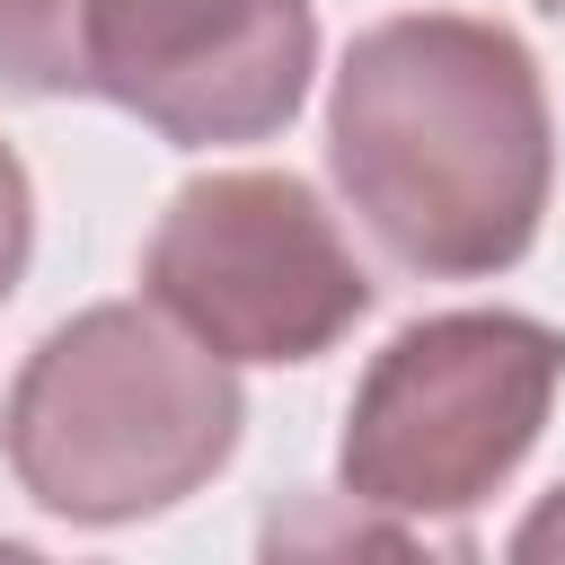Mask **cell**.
Listing matches in <instances>:
<instances>
[{
	"label": "cell",
	"mask_w": 565,
	"mask_h": 565,
	"mask_svg": "<svg viewBox=\"0 0 565 565\" xmlns=\"http://www.w3.org/2000/svg\"><path fill=\"white\" fill-rule=\"evenodd\" d=\"M327 168L388 265L424 282L521 265L556 185V124L530 44L459 9L362 26L327 88Z\"/></svg>",
	"instance_id": "cell-1"
},
{
	"label": "cell",
	"mask_w": 565,
	"mask_h": 565,
	"mask_svg": "<svg viewBox=\"0 0 565 565\" xmlns=\"http://www.w3.org/2000/svg\"><path fill=\"white\" fill-rule=\"evenodd\" d=\"M230 353L185 335L159 300H97L62 318L9 380L0 450L26 503L53 521H141L185 503L238 450Z\"/></svg>",
	"instance_id": "cell-2"
},
{
	"label": "cell",
	"mask_w": 565,
	"mask_h": 565,
	"mask_svg": "<svg viewBox=\"0 0 565 565\" xmlns=\"http://www.w3.org/2000/svg\"><path fill=\"white\" fill-rule=\"evenodd\" d=\"M309 71V0H0L9 97H106L177 150L274 141Z\"/></svg>",
	"instance_id": "cell-3"
},
{
	"label": "cell",
	"mask_w": 565,
	"mask_h": 565,
	"mask_svg": "<svg viewBox=\"0 0 565 565\" xmlns=\"http://www.w3.org/2000/svg\"><path fill=\"white\" fill-rule=\"evenodd\" d=\"M565 388V335L521 309H450L397 327L335 441L344 503L380 521H459L477 512L547 433Z\"/></svg>",
	"instance_id": "cell-4"
},
{
	"label": "cell",
	"mask_w": 565,
	"mask_h": 565,
	"mask_svg": "<svg viewBox=\"0 0 565 565\" xmlns=\"http://www.w3.org/2000/svg\"><path fill=\"white\" fill-rule=\"evenodd\" d=\"M150 300L230 362H318L371 309L335 212L282 168H221L168 194L141 247Z\"/></svg>",
	"instance_id": "cell-5"
},
{
	"label": "cell",
	"mask_w": 565,
	"mask_h": 565,
	"mask_svg": "<svg viewBox=\"0 0 565 565\" xmlns=\"http://www.w3.org/2000/svg\"><path fill=\"white\" fill-rule=\"evenodd\" d=\"M26 247H35V185H26L18 150L0 141V300L18 291V274H26Z\"/></svg>",
	"instance_id": "cell-6"
},
{
	"label": "cell",
	"mask_w": 565,
	"mask_h": 565,
	"mask_svg": "<svg viewBox=\"0 0 565 565\" xmlns=\"http://www.w3.org/2000/svg\"><path fill=\"white\" fill-rule=\"evenodd\" d=\"M512 547H521V556H556V547H565V486L521 521V539H512Z\"/></svg>",
	"instance_id": "cell-7"
},
{
	"label": "cell",
	"mask_w": 565,
	"mask_h": 565,
	"mask_svg": "<svg viewBox=\"0 0 565 565\" xmlns=\"http://www.w3.org/2000/svg\"><path fill=\"white\" fill-rule=\"evenodd\" d=\"M547 9H565V0H547Z\"/></svg>",
	"instance_id": "cell-8"
}]
</instances>
